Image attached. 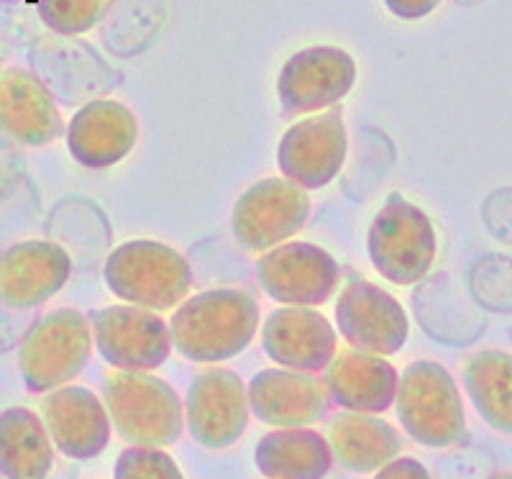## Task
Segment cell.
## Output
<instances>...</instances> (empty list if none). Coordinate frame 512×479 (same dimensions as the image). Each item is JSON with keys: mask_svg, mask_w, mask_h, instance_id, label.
<instances>
[{"mask_svg": "<svg viewBox=\"0 0 512 479\" xmlns=\"http://www.w3.org/2000/svg\"><path fill=\"white\" fill-rule=\"evenodd\" d=\"M259 305L236 287L208 290L185 300L169 321L177 354L190 362L213 364L239 357L254 341Z\"/></svg>", "mask_w": 512, "mask_h": 479, "instance_id": "1", "label": "cell"}, {"mask_svg": "<svg viewBox=\"0 0 512 479\" xmlns=\"http://www.w3.org/2000/svg\"><path fill=\"white\" fill-rule=\"evenodd\" d=\"M103 403L116 433L131 446L175 444L185 428V408L175 387L149 372H118L103 380Z\"/></svg>", "mask_w": 512, "mask_h": 479, "instance_id": "2", "label": "cell"}, {"mask_svg": "<svg viewBox=\"0 0 512 479\" xmlns=\"http://www.w3.org/2000/svg\"><path fill=\"white\" fill-rule=\"evenodd\" d=\"M103 280L118 300L164 313L185 303L192 287V269L172 246L134 239L108 254Z\"/></svg>", "mask_w": 512, "mask_h": 479, "instance_id": "3", "label": "cell"}, {"mask_svg": "<svg viewBox=\"0 0 512 479\" xmlns=\"http://www.w3.org/2000/svg\"><path fill=\"white\" fill-rule=\"evenodd\" d=\"M397 418L410 439L428 449L454 446L466 431L464 403L454 377L431 359L405 367L397 387Z\"/></svg>", "mask_w": 512, "mask_h": 479, "instance_id": "4", "label": "cell"}, {"mask_svg": "<svg viewBox=\"0 0 512 479\" xmlns=\"http://www.w3.org/2000/svg\"><path fill=\"white\" fill-rule=\"evenodd\" d=\"M93 336L88 316L80 310L47 313L18 346V372L26 390L44 395L75 380L88 364Z\"/></svg>", "mask_w": 512, "mask_h": 479, "instance_id": "5", "label": "cell"}, {"mask_svg": "<svg viewBox=\"0 0 512 479\" xmlns=\"http://www.w3.org/2000/svg\"><path fill=\"white\" fill-rule=\"evenodd\" d=\"M372 267L392 285H415L436 259V228L418 205L392 193L367 234Z\"/></svg>", "mask_w": 512, "mask_h": 479, "instance_id": "6", "label": "cell"}, {"mask_svg": "<svg viewBox=\"0 0 512 479\" xmlns=\"http://www.w3.org/2000/svg\"><path fill=\"white\" fill-rule=\"evenodd\" d=\"M310 218V198L282 177L256 182L233 205V239L246 252H269L292 239Z\"/></svg>", "mask_w": 512, "mask_h": 479, "instance_id": "7", "label": "cell"}, {"mask_svg": "<svg viewBox=\"0 0 512 479\" xmlns=\"http://www.w3.org/2000/svg\"><path fill=\"white\" fill-rule=\"evenodd\" d=\"M249 410V385L231 369H203L187 387V428L203 449L223 451L236 444L249 426Z\"/></svg>", "mask_w": 512, "mask_h": 479, "instance_id": "8", "label": "cell"}, {"mask_svg": "<svg viewBox=\"0 0 512 479\" xmlns=\"http://www.w3.org/2000/svg\"><path fill=\"white\" fill-rule=\"evenodd\" d=\"M95 346L100 357L126 372H152L172 351V328L157 310L141 305H108L93 316Z\"/></svg>", "mask_w": 512, "mask_h": 479, "instance_id": "9", "label": "cell"}, {"mask_svg": "<svg viewBox=\"0 0 512 479\" xmlns=\"http://www.w3.org/2000/svg\"><path fill=\"white\" fill-rule=\"evenodd\" d=\"M341 269L320 246L308 241H287L274 246L256 262V280L264 293L285 305H323L333 298Z\"/></svg>", "mask_w": 512, "mask_h": 479, "instance_id": "10", "label": "cell"}, {"mask_svg": "<svg viewBox=\"0 0 512 479\" xmlns=\"http://www.w3.org/2000/svg\"><path fill=\"white\" fill-rule=\"evenodd\" d=\"M356 62L338 47H308L292 54L277 77V95L287 116L318 113L336 106L351 93Z\"/></svg>", "mask_w": 512, "mask_h": 479, "instance_id": "11", "label": "cell"}, {"mask_svg": "<svg viewBox=\"0 0 512 479\" xmlns=\"http://www.w3.org/2000/svg\"><path fill=\"white\" fill-rule=\"evenodd\" d=\"M344 116L331 108L318 116L303 118L285 131L277 147V167L282 177L303 190H320L331 185L346 162Z\"/></svg>", "mask_w": 512, "mask_h": 479, "instance_id": "12", "label": "cell"}, {"mask_svg": "<svg viewBox=\"0 0 512 479\" xmlns=\"http://www.w3.org/2000/svg\"><path fill=\"white\" fill-rule=\"evenodd\" d=\"M336 323L351 349L392 357L405 346L410 321L395 295L367 280H351L336 300Z\"/></svg>", "mask_w": 512, "mask_h": 479, "instance_id": "13", "label": "cell"}, {"mask_svg": "<svg viewBox=\"0 0 512 479\" xmlns=\"http://www.w3.org/2000/svg\"><path fill=\"white\" fill-rule=\"evenodd\" d=\"M41 418L47 423L54 449L67 459L90 462L111 441V413L88 387L64 385L41 400Z\"/></svg>", "mask_w": 512, "mask_h": 479, "instance_id": "14", "label": "cell"}, {"mask_svg": "<svg viewBox=\"0 0 512 479\" xmlns=\"http://www.w3.org/2000/svg\"><path fill=\"white\" fill-rule=\"evenodd\" d=\"M262 349L272 362L297 372H326L336 359V331L323 313L287 305L269 313L262 326Z\"/></svg>", "mask_w": 512, "mask_h": 479, "instance_id": "15", "label": "cell"}, {"mask_svg": "<svg viewBox=\"0 0 512 479\" xmlns=\"http://www.w3.org/2000/svg\"><path fill=\"white\" fill-rule=\"evenodd\" d=\"M70 254L54 241H21L0 259V298L8 308L29 310L47 303L67 285Z\"/></svg>", "mask_w": 512, "mask_h": 479, "instance_id": "16", "label": "cell"}, {"mask_svg": "<svg viewBox=\"0 0 512 479\" xmlns=\"http://www.w3.org/2000/svg\"><path fill=\"white\" fill-rule=\"evenodd\" d=\"M139 123L131 108L118 100H90L67 126V149L88 170H108L136 147Z\"/></svg>", "mask_w": 512, "mask_h": 479, "instance_id": "17", "label": "cell"}, {"mask_svg": "<svg viewBox=\"0 0 512 479\" xmlns=\"http://www.w3.org/2000/svg\"><path fill=\"white\" fill-rule=\"evenodd\" d=\"M326 382L297 369H262L249 382L251 413L274 428H297L320 421L328 410Z\"/></svg>", "mask_w": 512, "mask_h": 479, "instance_id": "18", "label": "cell"}, {"mask_svg": "<svg viewBox=\"0 0 512 479\" xmlns=\"http://www.w3.org/2000/svg\"><path fill=\"white\" fill-rule=\"evenodd\" d=\"M0 123L24 147H47L64 129L47 85L21 67H8L0 75Z\"/></svg>", "mask_w": 512, "mask_h": 479, "instance_id": "19", "label": "cell"}, {"mask_svg": "<svg viewBox=\"0 0 512 479\" xmlns=\"http://www.w3.org/2000/svg\"><path fill=\"white\" fill-rule=\"evenodd\" d=\"M323 382L338 408L379 415L397 400L400 374L379 354L351 349L328 364Z\"/></svg>", "mask_w": 512, "mask_h": 479, "instance_id": "20", "label": "cell"}, {"mask_svg": "<svg viewBox=\"0 0 512 479\" xmlns=\"http://www.w3.org/2000/svg\"><path fill=\"white\" fill-rule=\"evenodd\" d=\"M333 459L331 441L305 426L269 431L254 451L256 469L267 479H323Z\"/></svg>", "mask_w": 512, "mask_h": 479, "instance_id": "21", "label": "cell"}, {"mask_svg": "<svg viewBox=\"0 0 512 479\" xmlns=\"http://www.w3.org/2000/svg\"><path fill=\"white\" fill-rule=\"evenodd\" d=\"M328 441L338 464L356 474L379 472L402 451L400 433L392 423L382 421L374 413H354V410L333 418Z\"/></svg>", "mask_w": 512, "mask_h": 479, "instance_id": "22", "label": "cell"}, {"mask_svg": "<svg viewBox=\"0 0 512 479\" xmlns=\"http://www.w3.org/2000/svg\"><path fill=\"white\" fill-rule=\"evenodd\" d=\"M52 436L44 418L13 405L0 415V472L6 479H47L54 467Z\"/></svg>", "mask_w": 512, "mask_h": 479, "instance_id": "23", "label": "cell"}, {"mask_svg": "<svg viewBox=\"0 0 512 479\" xmlns=\"http://www.w3.org/2000/svg\"><path fill=\"white\" fill-rule=\"evenodd\" d=\"M464 387L482 421L512 436V354L497 349L472 354L464 367Z\"/></svg>", "mask_w": 512, "mask_h": 479, "instance_id": "24", "label": "cell"}, {"mask_svg": "<svg viewBox=\"0 0 512 479\" xmlns=\"http://www.w3.org/2000/svg\"><path fill=\"white\" fill-rule=\"evenodd\" d=\"M111 0H36L41 24L59 36H77L93 29Z\"/></svg>", "mask_w": 512, "mask_h": 479, "instance_id": "25", "label": "cell"}, {"mask_svg": "<svg viewBox=\"0 0 512 479\" xmlns=\"http://www.w3.org/2000/svg\"><path fill=\"white\" fill-rule=\"evenodd\" d=\"M116 479H185L177 462L159 446H128L113 469Z\"/></svg>", "mask_w": 512, "mask_h": 479, "instance_id": "26", "label": "cell"}, {"mask_svg": "<svg viewBox=\"0 0 512 479\" xmlns=\"http://www.w3.org/2000/svg\"><path fill=\"white\" fill-rule=\"evenodd\" d=\"M374 479H431V474L413 456H397L387 467L379 469Z\"/></svg>", "mask_w": 512, "mask_h": 479, "instance_id": "27", "label": "cell"}, {"mask_svg": "<svg viewBox=\"0 0 512 479\" xmlns=\"http://www.w3.org/2000/svg\"><path fill=\"white\" fill-rule=\"evenodd\" d=\"M384 6L402 21H418V18L431 16L441 6V0H384Z\"/></svg>", "mask_w": 512, "mask_h": 479, "instance_id": "28", "label": "cell"}, {"mask_svg": "<svg viewBox=\"0 0 512 479\" xmlns=\"http://www.w3.org/2000/svg\"><path fill=\"white\" fill-rule=\"evenodd\" d=\"M487 479H512V472H497V474H492V477H487Z\"/></svg>", "mask_w": 512, "mask_h": 479, "instance_id": "29", "label": "cell"}]
</instances>
